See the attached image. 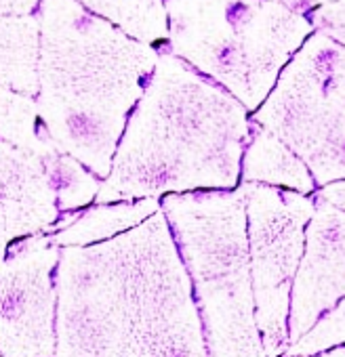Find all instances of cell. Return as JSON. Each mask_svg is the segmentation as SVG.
Segmentation results:
<instances>
[{"instance_id":"cell-1","label":"cell","mask_w":345,"mask_h":357,"mask_svg":"<svg viewBox=\"0 0 345 357\" xmlns=\"http://www.w3.org/2000/svg\"><path fill=\"white\" fill-rule=\"evenodd\" d=\"M59 357H211L190 273L162 211L68 252Z\"/></svg>"},{"instance_id":"cell-2","label":"cell","mask_w":345,"mask_h":357,"mask_svg":"<svg viewBox=\"0 0 345 357\" xmlns=\"http://www.w3.org/2000/svg\"><path fill=\"white\" fill-rule=\"evenodd\" d=\"M251 139L244 105L215 80L166 59L120 141L97 200H145L162 194L238 185Z\"/></svg>"},{"instance_id":"cell-3","label":"cell","mask_w":345,"mask_h":357,"mask_svg":"<svg viewBox=\"0 0 345 357\" xmlns=\"http://www.w3.org/2000/svg\"><path fill=\"white\" fill-rule=\"evenodd\" d=\"M162 211L190 273L211 357H265L255 319L244 190L170 194Z\"/></svg>"},{"instance_id":"cell-4","label":"cell","mask_w":345,"mask_h":357,"mask_svg":"<svg viewBox=\"0 0 345 357\" xmlns=\"http://www.w3.org/2000/svg\"><path fill=\"white\" fill-rule=\"evenodd\" d=\"M190 26H177V51L223 86L247 112H257L282 70L314 34L305 15L280 0H194Z\"/></svg>"},{"instance_id":"cell-5","label":"cell","mask_w":345,"mask_h":357,"mask_svg":"<svg viewBox=\"0 0 345 357\" xmlns=\"http://www.w3.org/2000/svg\"><path fill=\"white\" fill-rule=\"evenodd\" d=\"M324 188L345 178V49L314 30L253 116Z\"/></svg>"},{"instance_id":"cell-6","label":"cell","mask_w":345,"mask_h":357,"mask_svg":"<svg viewBox=\"0 0 345 357\" xmlns=\"http://www.w3.org/2000/svg\"><path fill=\"white\" fill-rule=\"evenodd\" d=\"M242 190L255 319L265 357H280L291 344V292L305 250V229L314 217L316 200L261 183H242Z\"/></svg>"},{"instance_id":"cell-7","label":"cell","mask_w":345,"mask_h":357,"mask_svg":"<svg viewBox=\"0 0 345 357\" xmlns=\"http://www.w3.org/2000/svg\"><path fill=\"white\" fill-rule=\"evenodd\" d=\"M55 250L34 242L32 250L0 265V353L7 357L53 355Z\"/></svg>"},{"instance_id":"cell-8","label":"cell","mask_w":345,"mask_h":357,"mask_svg":"<svg viewBox=\"0 0 345 357\" xmlns=\"http://www.w3.org/2000/svg\"><path fill=\"white\" fill-rule=\"evenodd\" d=\"M345 298V213L316 200L305 250L293 282L288 342L301 340ZM288 344V347H291Z\"/></svg>"},{"instance_id":"cell-9","label":"cell","mask_w":345,"mask_h":357,"mask_svg":"<svg viewBox=\"0 0 345 357\" xmlns=\"http://www.w3.org/2000/svg\"><path fill=\"white\" fill-rule=\"evenodd\" d=\"M244 183L288 188L301 196L316 190L314 176L305 162L272 130L251 118V139L242 160Z\"/></svg>"},{"instance_id":"cell-10","label":"cell","mask_w":345,"mask_h":357,"mask_svg":"<svg viewBox=\"0 0 345 357\" xmlns=\"http://www.w3.org/2000/svg\"><path fill=\"white\" fill-rule=\"evenodd\" d=\"M158 211H160L158 198H145L129 204H101L89 211L78 223L59 231L55 242L66 246L68 244L85 246L97 240H112L114 236L141 225Z\"/></svg>"},{"instance_id":"cell-11","label":"cell","mask_w":345,"mask_h":357,"mask_svg":"<svg viewBox=\"0 0 345 357\" xmlns=\"http://www.w3.org/2000/svg\"><path fill=\"white\" fill-rule=\"evenodd\" d=\"M45 164L55 196L59 198V204L64 208L85 206L99 194L101 188L97 185L95 176H91L72 158L64 153H51L45 158Z\"/></svg>"},{"instance_id":"cell-12","label":"cell","mask_w":345,"mask_h":357,"mask_svg":"<svg viewBox=\"0 0 345 357\" xmlns=\"http://www.w3.org/2000/svg\"><path fill=\"white\" fill-rule=\"evenodd\" d=\"M345 344V298L330 309L301 340L286 349V357H309Z\"/></svg>"},{"instance_id":"cell-13","label":"cell","mask_w":345,"mask_h":357,"mask_svg":"<svg viewBox=\"0 0 345 357\" xmlns=\"http://www.w3.org/2000/svg\"><path fill=\"white\" fill-rule=\"evenodd\" d=\"M45 225H49V223L43 221L32 211H28L26 206L0 198V259H3V252H5V246L9 244V240H13L15 236L36 231Z\"/></svg>"},{"instance_id":"cell-14","label":"cell","mask_w":345,"mask_h":357,"mask_svg":"<svg viewBox=\"0 0 345 357\" xmlns=\"http://www.w3.org/2000/svg\"><path fill=\"white\" fill-rule=\"evenodd\" d=\"M314 30L326 34L330 40L345 49V0L328 3L307 15Z\"/></svg>"},{"instance_id":"cell-15","label":"cell","mask_w":345,"mask_h":357,"mask_svg":"<svg viewBox=\"0 0 345 357\" xmlns=\"http://www.w3.org/2000/svg\"><path fill=\"white\" fill-rule=\"evenodd\" d=\"M314 200L326 202V204H330V206L345 213V178H343V181H335V183H328V185L320 188L318 194L314 196Z\"/></svg>"},{"instance_id":"cell-16","label":"cell","mask_w":345,"mask_h":357,"mask_svg":"<svg viewBox=\"0 0 345 357\" xmlns=\"http://www.w3.org/2000/svg\"><path fill=\"white\" fill-rule=\"evenodd\" d=\"M280 3L286 9H291L293 13H299V15L307 17L311 11H316V9H320V7H324L328 3H337V0H280Z\"/></svg>"},{"instance_id":"cell-17","label":"cell","mask_w":345,"mask_h":357,"mask_svg":"<svg viewBox=\"0 0 345 357\" xmlns=\"http://www.w3.org/2000/svg\"><path fill=\"white\" fill-rule=\"evenodd\" d=\"M309 357H345V347H337V349H330V351H324L318 355H309Z\"/></svg>"}]
</instances>
